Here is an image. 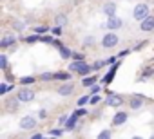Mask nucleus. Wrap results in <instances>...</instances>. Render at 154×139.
Instances as JSON below:
<instances>
[{
  "mask_svg": "<svg viewBox=\"0 0 154 139\" xmlns=\"http://www.w3.org/2000/svg\"><path fill=\"white\" fill-rule=\"evenodd\" d=\"M111 137H112V132L111 130H102L100 135H98V139H111Z\"/></svg>",
  "mask_w": 154,
  "mask_h": 139,
  "instance_id": "nucleus-21",
  "label": "nucleus"
},
{
  "mask_svg": "<svg viewBox=\"0 0 154 139\" xmlns=\"http://www.w3.org/2000/svg\"><path fill=\"white\" fill-rule=\"evenodd\" d=\"M93 42H94L93 36H87V38H85V45H93Z\"/></svg>",
  "mask_w": 154,
  "mask_h": 139,
  "instance_id": "nucleus-36",
  "label": "nucleus"
},
{
  "mask_svg": "<svg viewBox=\"0 0 154 139\" xmlns=\"http://www.w3.org/2000/svg\"><path fill=\"white\" fill-rule=\"evenodd\" d=\"M38 117H40V119H45V117H47V112H45V110H40V112H38Z\"/></svg>",
  "mask_w": 154,
  "mask_h": 139,
  "instance_id": "nucleus-37",
  "label": "nucleus"
},
{
  "mask_svg": "<svg viewBox=\"0 0 154 139\" xmlns=\"http://www.w3.org/2000/svg\"><path fill=\"white\" fill-rule=\"evenodd\" d=\"M105 27H107L109 31H118V29H122V20H120L118 16H111V18L107 20Z\"/></svg>",
  "mask_w": 154,
  "mask_h": 139,
  "instance_id": "nucleus-5",
  "label": "nucleus"
},
{
  "mask_svg": "<svg viewBox=\"0 0 154 139\" xmlns=\"http://www.w3.org/2000/svg\"><path fill=\"white\" fill-rule=\"evenodd\" d=\"M96 80H98L96 76H87V78H84L82 85H84V87H93V85L96 83Z\"/></svg>",
  "mask_w": 154,
  "mask_h": 139,
  "instance_id": "nucleus-15",
  "label": "nucleus"
},
{
  "mask_svg": "<svg viewBox=\"0 0 154 139\" xmlns=\"http://www.w3.org/2000/svg\"><path fill=\"white\" fill-rule=\"evenodd\" d=\"M76 119H78V116L72 112V116H71V117L67 119V123H65V128H67V130H72V128L76 126Z\"/></svg>",
  "mask_w": 154,
  "mask_h": 139,
  "instance_id": "nucleus-14",
  "label": "nucleus"
},
{
  "mask_svg": "<svg viewBox=\"0 0 154 139\" xmlns=\"http://www.w3.org/2000/svg\"><path fill=\"white\" fill-rule=\"evenodd\" d=\"M105 103H107L109 107H120V105L123 103V99H122L120 96H116V94H109L107 99H105Z\"/></svg>",
  "mask_w": 154,
  "mask_h": 139,
  "instance_id": "nucleus-10",
  "label": "nucleus"
},
{
  "mask_svg": "<svg viewBox=\"0 0 154 139\" xmlns=\"http://www.w3.org/2000/svg\"><path fill=\"white\" fill-rule=\"evenodd\" d=\"M100 99H102V98H100L98 94H94V96H91V105H96V103H100Z\"/></svg>",
  "mask_w": 154,
  "mask_h": 139,
  "instance_id": "nucleus-29",
  "label": "nucleus"
},
{
  "mask_svg": "<svg viewBox=\"0 0 154 139\" xmlns=\"http://www.w3.org/2000/svg\"><path fill=\"white\" fill-rule=\"evenodd\" d=\"M17 99H18V101H24V103L33 101V99H35V92H33L31 89H20L18 94H17Z\"/></svg>",
  "mask_w": 154,
  "mask_h": 139,
  "instance_id": "nucleus-3",
  "label": "nucleus"
},
{
  "mask_svg": "<svg viewBox=\"0 0 154 139\" xmlns=\"http://www.w3.org/2000/svg\"><path fill=\"white\" fill-rule=\"evenodd\" d=\"M42 80H45V81H49V80H56V74H51V72H44V74H42Z\"/></svg>",
  "mask_w": 154,
  "mask_h": 139,
  "instance_id": "nucleus-25",
  "label": "nucleus"
},
{
  "mask_svg": "<svg viewBox=\"0 0 154 139\" xmlns=\"http://www.w3.org/2000/svg\"><path fill=\"white\" fill-rule=\"evenodd\" d=\"M141 105H143V99H138V98L131 99V108H134V110H136V108H140Z\"/></svg>",
  "mask_w": 154,
  "mask_h": 139,
  "instance_id": "nucleus-18",
  "label": "nucleus"
},
{
  "mask_svg": "<svg viewBox=\"0 0 154 139\" xmlns=\"http://www.w3.org/2000/svg\"><path fill=\"white\" fill-rule=\"evenodd\" d=\"M49 134H51V135H54V137H56V135L60 137V135H62V130H60V128H58V130H51Z\"/></svg>",
  "mask_w": 154,
  "mask_h": 139,
  "instance_id": "nucleus-35",
  "label": "nucleus"
},
{
  "mask_svg": "<svg viewBox=\"0 0 154 139\" xmlns=\"http://www.w3.org/2000/svg\"><path fill=\"white\" fill-rule=\"evenodd\" d=\"M40 40H42V38H40L38 34H31V36H27V38H26V42H27V43H35V42H40Z\"/></svg>",
  "mask_w": 154,
  "mask_h": 139,
  "instance_id": "nucleus-22",
  "label": "nucleus"
},
{
  "mask_svg": "<svg viewBox=\"0 0 154 139\" xmlns=\"http://www.w3.org/2000/svg\"><path fill=\"white\" fill-rule=\"evenodd\" d=\"M20 81H22V85H29V83H35V78L33 76H24Z\"/></svg>",
  "mask_w": 154,
  "mask_h": 139,
  "instance_id": "nucleus-23",
  "label": "nucleus"
},
{
  "mask_svg": "<svg viewBox=\"0 0 154 139\" xmlns=\"http://www.w3.org/2000/svg\"><path fill=\"white\" fill-rule=\"evenodd\" d=\"M102 13L107 15L109 18H111V16H116V4H114V2H107V4H103Z\"/></svg>",
  "mask_w": 154,
  "mask_h": 139,
  "instance_id": "nucleus-8",
  "label": "nucleus"
},
{
  "mask_svg": "<svg viewBox=\"0 0 154 139\" xmlns=\"http://www.w3.org/2000/svg\"><path fill=\"white\" fill-rule=\"evenodd\" d=\"M74 114H76V116H78V117H80V116H84V114H87V112H85V110H84V108L80 107L78 110H74Z\"/></svg>",
  "mask_w": 154,
  "mask_h": 139,
  "instance_id": "nucleus-33",
  "label": "nucleus"
},
{
  "mask_svg": "<svg viewBox=\"0 0 154 139\" xmlns=\"http://www.w3.org/2000/svg\"><path fill=\"white\" fill-rule=\"evenodd\" d=\"M31 139H45V137H44V135H42V134H35V135H33V137H31Z\"/></svg>",
  "mask_w": 154,
  "mask_h": 139,
  "instance_id": "nucleus-38",
  "label": "nucleus"
},
{
  "mask_svg": "<svg viewBox=\"0 0 154 139\" xmlns=\"http://www.w3.org/2000/svg\"><path fill=\"white\" fill-rule=\"evenodd\" d=\"M53 34H56V36H60V34H62V27H60V25H56V27H53Z\"/></svg>",
  "mask_w": 154,
  "mask_h": 139,
  "instance_id": "nucleus-31",
  "label": "nucleus"
},
{
  "mask_svg": "<svg viewBox=\"0 0 154 139\" xmlns=\"http://www.w3.org/2000/svg\"><path fill=\"white\" fill-rule=\"evenodd\" d=\"M132 16H134V20L143 22L145 18L150 16V15H149V6H147V4H138V6L134 7V11H132Z\"/></svg>",
  "mask_w": 154,
  "mask_h": 139,
  "instance_id": "nucleus-1",
  "label": "nucleus"
},
{
  "mask_svg": "<svg viewBox=\"0 0 154 139\" xmlns=\"http://www.w3.org/2000/svg\"><path fill=\"white\" fill-rule=\"evenodd\" d=\"M71 76L67 74V72H56V80H63V81H67Z\"/></svg>",
  "mask_w": 154,
  "mask_h": 139,
  "instance_id": "nucleus-26",
  "label": "nucleus"
},
{
  "mask_svg": "<svg viewBox=\"0 0 154 139\" xmlns=\"http://www.w3.org/2000/svg\"><path fill=\"white\" fill-rule=\"evenodd\" d=\"M87 103H91V96L87 94V96H82L80 99H78V107H84V105H87Z\"/></svg>",
  "mask_w": 154,
  "mask_h": 139,
  "instance_id": "nucleus-20",
  "label": "nucleus"
},
{
  "mask_svg": "<svg viewBox=\"0 0 154 139\" xmlns=\"http://www.w3.org/2000/svg\"><path fill=\"white\" fill-rule=\"evenodd\" d=\"M45 33H49V27H47V25H38V27H35V34H45Z\"/></svg>",
  "mask_w": 154,
  "mask_h": 139,
  "instance_id": "nucleus-17",
  "label": "nucleus"
},
{
  "mask_svg": "<svg viewBox=\"0 0 154 139\" xmlns=\"http://www.w3.org/2000/svg\"><path fill=\"white\" fill-rule=\"evenodd\" d=\"M140 29H141L143 33H150V31L154 29V16H149V18H145V20L140 24Z\"/></svg>",
  "mask_w": 154,
  "mask_h": 139,
  "instance_id": "nucleus-9",
  "label": "nucleus"
},
{
  "mask_svg": "<svg viewBox=\"0 0 154 139\" xmlns=\"http://www.w3.org/2000/svg\"><path fill=\"white\" fill-rule=\"evenodd\" d=\"M40 42H45V43H51V42H54V40H53L51 36H42V40H40Z\"/></svg>",
  "mask_w": 154,
  "mask_h": 139,
  "instance_id": "nucleus-34",
  "label": "nucleus"
},
{
  "mask_svg": "<svg viewBox=\"0 0 154 139\" xmlns=\"http://www.w3.org/2000/svg\"><path fill=\"white\" fill-rule=\"evenodd\" d=\"M132 139H141V137H132Z\"/></svg>",
  "mask_w": 154,
  "mask_h": 139,
  "instance_id": "nucleus-39",
  "label": "nucleus"
},
{
  "mask_svg": "<svg viewBox=\"0 0 154 139\" xmlns=\"http://www.w3.org/2000/svg\"><path fill=\"white\" fill-rule=\"evenodd\" d=\"M6 92H9V85L8 83H2V85H0V96H4Z\"/></svg>",
  "mask_w": 154,
  "mask_h": 139,
  "instance_id": "nucleus-27",
  "label": "nucleus"
},
{
  "mask_svg": "<svg viewBox=\"0 0 154 139\" xmlns=\"http://www.w3.org/2000/svg\"><path fill=\"white\" fill-rule=\"evenodd\" d=\"M13 27H15L17 31H24V24H22V22H15V24H13Z\"/></svg>",
  "mask_w": 154,
  "mask_h": 139,
  "instance_id": "nucleus-30",
  "label": "nucleus"
},
{
  "mask_svg": "<svg viewBox=\"0 0 154 139\" xmlns=\"http://www.w3.org/2000/svg\"><path fill=\"white\" fill-rule=\"evenodd\" d=\"M0 69H2V71L8 69V56L6 54H0Z\"/></svg>",
  "mask_w": 154,
  "mask_h": 139,
  "instance_id": "nucleus-19",
  "label": "nucleus"
},
{
  "mask_svg": "<svg viewBox=\"0 0 154 139\" xmlns=\"http://www.w3.org/2000/svg\"><path fill=\"white\" fill-rule=\"evenodd\" d=\"M54 20H56V25H60V27H63V25L67 24V16H65V15H56Z\"/></svg>",
  "mask_w": 154,
  "mask_h": 139,
  "instance_id": "nucleus-16",
  "label": "nucleus"
},
{
  "mask_svg": "<svg viewBox=\"0 0 154 139\" xmlns=\"http://www.w3.org/2000/svg\"><path fill=\"white\" fill-rule=\"evenodd\" d=\"M150 139H154V137H150Z\"/></svg>",
  "mask_w": 154,
  "mask_h": 139,
  "instance_id": "nucleus-40",
  "label": "nucleus"
},
{
  "mask_svg": "<svg viewBox=\"0 0 154 139\" xmlns=\"http://www.w3.org/2000/svg\"><path fill=\"white\" fill-rule=\"evenodd\" d=\"M15 42H17V38H15L13 34H6L2 40H0V47H2V49H8V47H11Z\"/></svg>",
  "mask_w": 154,
  "mask_h": 139,
  "instance_id": "nucleus-11",
  "label": "nucleus"
},
{
  "mask_svg": "<svg viewBox=\"0 0 154 139\" xmlns=\"http://www.w3.org/2000/svg\"><path fill=\"white\" fill-rule=\"evenodd\" d=\"M72 90H74V87L71 83H65V85L58 87V94L60 96H69V94H72Z\"/></svg>",
  "mask_w": 154,
  "mask_h": 139,
  "instance_id": "nucleus-13",
  "label": "nucleus"
},
{
  "mask_svg": "<svg viewBox=\"0 0 154 139\" xmlns=\"http://www.w3.org/2000/svg\"><path fill=\"white\" fill-rule=\"evenodd\" d=\"M72 58H74V61H84V54L82 52H72Z\"/></svg>",
  "mask_w": 154,
  "mask_h": 139,
  "instance_id": "nucleus-28",
  "label": "nucleus"
},
{
  "mask_svg": "<svg viewBox=\"0 0 154 139\" xmlns=\"http://www.w3.org/2000/svg\"><path fill=\"white\" fill-rule=\"evenodd\" d=\"M98 92H100V85H93V87H91V94L94 96V94H98Z\"/></svg>",
  "mask_w": 154,
  "mask_h": 139,
  "instance_id": "nucleus-32",
  "label": "nucleus"
},
{
  "mask_svg": "<svg viewBox=\"0 0 154 139\" xmlns=\"http://www.w3.org/2000/svg\"><path fill=\"white\" fill-rule=\"evenodd\" d=\"M105 63H107V61H103V60H98V61H94V63H93V69H94V71H98V69H102Z\"/></svg>",
  "mask_w": 154,
  "mask_h": 139,
  "instance_id": "nucleus-24",
  "label": "nucleus"
},
{
  "mask_svg": "<svg viewBox=\"0 0 154 139\" xmlns=\"http://www.w3.org/2000/svg\"><path fill=\"white\" fill-rule=\"evenodd\" d=\"M127 117H129V114L123 112V110H120V112H116V114L112 116V125H114V126H120V125H123V123L127 121Z\"/></svg>",
  "mask_w": 154,
  "mask_h": 139,
  "instance_id": "nucleus-6",
  "label": "nucleus"
},
{
  "mask_svg": "<svg viewBox=\"0 0 154 139\" xmlns=\"http://www.w3.org/2000/svg\"><path fill=\"white\" fill-rule=\"evenodd\" d=\"M35 126H36V119H35V117L26 116V117L20 119V128H22V130H33Z\"/></svg>",
  "mask_w": 154,
  "mask_h": 139,
  "instance_id": "nucleus-4",
  "label": "nucleus"
},
{
  "mask_svg": "<svg viewBox=\"0 0 154 139\" xmlns=\"http://www.w3.org/2000/svg\"><path fill=\"white\" fill-rule=\"evenodd\" d=\"M89 67V63H85V61H72L71 65H69V71H74V72H84L85 69Z\"/></svg>",
  "mask_w": 154,
  "mask_h": 139,
  "instance_id": "nucleus-7",
  "label": "nucleus"
},
{
  "mask_svg": "<svg viewBox=\"0 0 154 139\" xmlns=\"http://www.w3.org/2000/svg\"><path fill=\"white\" fill-rule=\"evenodd\" d=\"M116 71H118V63H116V65H112V67L109 69V72L105 74V78H103V83H105V85H109V83L112 81V78H114V74H116Z\"/></svg>",
  "mask_w": 154,
  "mask_h": 139,
  "instance_id": "nucleus-12",
  "label": "nucleus"
},
{
  "mask_svg": "<svg viewBox=\"0 0 154 139\" xmlns=\"http://www.w3.org/2000/svg\"><path fill=\"white\" fill-rule=\"evenodd\" d=\"M118 43H120V38H118L116 33H107V34L102 38V47H103V49H112V47H116Z\"/></svg>",
  "mask_w": 154,
  "mask_h": 139,
  "instance_id": "nucleus-2",
  "label": "nucleus"
}]
</instances>
